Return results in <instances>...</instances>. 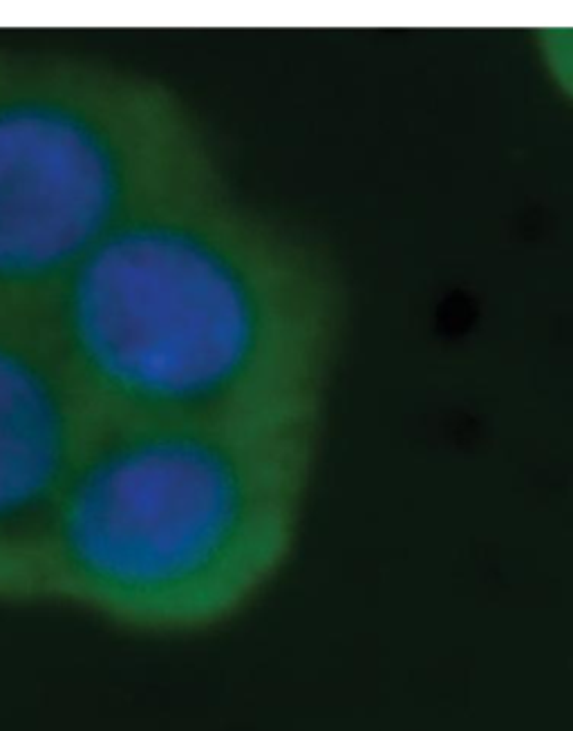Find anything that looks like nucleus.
<instances>
[{
  "label": "nucleus",
  "mask_w": 573,
  "mask_h": 731,
  "mask_svg": "<svg viewBox=\"0 0 573 731\" xmlns=\"http://www.w3.org/2000/svg\"><path fill=\"white\" fill-rule=\"evenodd\" d=\"M40 316L101 421L323 418L341 293L222 177L135 215Z\"/></svg>",
  "instance_id": "obj_1"
},
{
  "label": "nucleus",
  "mask_w": 573,
  "mask_h": 731,
  "mask_svg": "<svg viewBox=\"0 0 573 731\" xmlns=\"http://www.w3.org/2000/svg\"><path fill=\"white\" fill-rule=\"evenodd\" d=\"M535 52L558 92L573 103V27L537 29Z\"/></svg>",
  "instance_id": "obj_5"
},
{
  "label": "nucleus",
  "mask_w": 573,
  "mask_h": 731,
  "mask_svg": "<svg viewBox=\"0 0 573 731\" xmlns=\"http://www.w3.org/2000/svg\"><path fill=\"white\" fill-rule=\"evenodd\" d=\"M99 425L43 316L0 309V604L45 601L49 537Z\"/></svg>",
  "instance_id": "obj_4"
},
{
  "label": "nucleus",
  "mask_w": 573,
  "mask_h": 731,
  "mask_svg": "<svg viewBox=\"0 0 573 731\" xmlns=\"http://www.w3.org/2000/svg\"><path fill=\"white\" fill-rule=\"evenodd\" d=\"M321 418L101 421L49 537L45 601L146 636L240 617L286 568Z\"/></svg>",
  "instance_id": "obj_2"
},
{
  "label": "nucleus",
  "mask_w": 573,
  "mask_h": 731,
  "mask_svg": "<svg viewBox=\"0 0 573 731\" xmlns=\"http://www.w3.org/2000/svg\"><path fill=\"white\" fill-rule=\"evenodd\" d=\"M222 177L204 123L168 83L0 47V309L40 314L135 215Z\"/></svg>",
  "instance_id": "obj_3"
}]
</instances>
